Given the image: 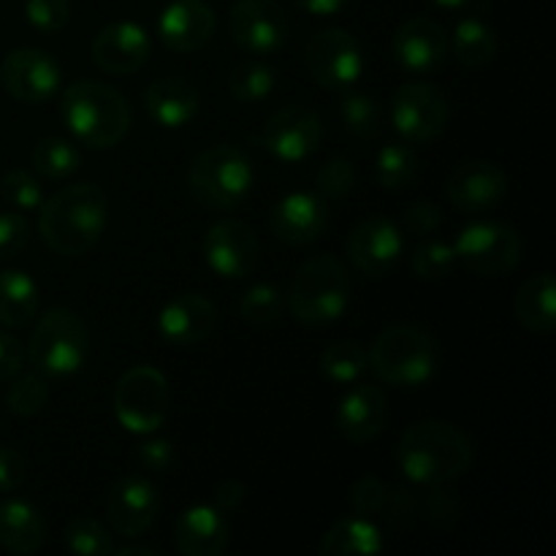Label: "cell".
<instances>
[{
  "mask_svg": "<svg viewBox=\"0 0 556 556\" xmlns=\"http://www.w3.org/2000/svg\"><path fill=\"white\" fill-rule=\"evenodd\" d=\"M396 465L416 486H443L472 465V443L448 421H418L402 434Z\"/></svg>",
  "mask_w": 556,
  "mask_h": 556,
  "instance_id": "cell-3",
  "label": "cell"
},
{
  "mask_svg": "<svg viewBox=\"0 0 556 556\" xmlns=\"http://www.w3.org/2000/svg\"><path fill=\"white\" fill-rule=\"evenodd\" d=\"M47 541V521L41 510L27 500L0 503V546L9 554H36Z\"/></svg>",
  "mask_w": 556,
  "mask_h": 556,
  "instance_id": "cell-27",
  "label": "cell"
},
{
  "mask_svg": "<svg viewBox=\"0 0 556 556\" xmlns=\"http://www.w3.org/2000/svg\"><path fill=\"white\" fill-rule=\"evenodd\" d=\"M228 541L231 527L215 505H193L174 525V543L182 556H220Z\"/></svg>",
  "mask_w": 556,
  "mask_h": 556,
  "instance_id": "cell-25",
  "label": "cell"
},
{
  "mask_svg": "<svg viewBox=\"0 0 556 556\" xmlns=\"http://www.w3.org/2000/svg\"><path fill=\"white\" fill-rule=\"evenodd\" d=\"M255 185V168L248 152L231 144L206 147L188 168V190L210 212L237 210Z\"/></svg>",
  "mask_w": 556,
  "mask_h": 556,
  "instance_id": "cell-5",
  "label": "cell"
},
{
  "mask_svg": "<svg viewBox=\"0 0 556 556\" xmlns=\"http://www.w3.org/2000/svg\"><path fill=\"white\" fill-rule=\"evenodd\" d=\"M244 497H248V489H244V483L228 478V481L217 483L215 497L212 500H215V508L220 510V514H233V510L244 503Z\"/></svg>",
  "mask_w": 556,
  "mask_h": 556,
  "instance_id": "cell-50",
  "label": "cell"
},
{
  "mask_svg": "<svg viewBox=\"0 0 556 556\" xmlns=\"http://www.w3.org/2000/svg\"><path fill=\"white\" fill-rule=\"evenodd\" d=\"M282 313H286V293L271 282H258L239 299V315L250 326H275Z\"/></svg>",
  "mask_w": 556,
  "mask_h": 556,
  "instance_id": "cell-37",
  "label": "cell"
},
{
  "mask_svg": "<svg viewBox=\"0 0 556 556\" xmlns=\"http://www.w3.org/2000/svg\"><path fill=\"white\" fill-rule=\"evenodd\" d=\"M386 416H389V405H386V394L378 386H353L345 396L340 400L334 413L337 429L351 443H369L378 438L386 427Z\"/></svg>",
  "mask_w": 556,
  "mask_h": 556,
  "instance_id": "cell-24",
  "label": "cell"
},
{
  "mask_svg": "<svg viewBox=\"0 0 556 556\" xmlns=\"http://www.w3.org/2000/svg\"><path fill=\"white\" fill-rule=\"evenodd\" d=\"M383 552V532L367 516H348L337 521L320 543L324 556H369Z\"/></svg>",
  "mask_w": 556,
  "mask_h": 556,
  "instance_id": "cell-30",
  "label": "cell"
},
{
  "mask_svg": "<svg viewBox=\"0 0 556 556\" xmlns=\"http://www.w3.org/2000/svg\"><path fill=\"white\" fill-rule=\"evenodd\" d=\"M90 353V329L85 318L71 307H52L36 320L27 358L33 369L47 378H68L79 372Z\"/></svg>",
  "mask_w": 556,
  "mask_h": 556,
  "instance_id": "cell-7",
  "label": "cell"
},
{
  "mask_svg": "<svg viewBox=\"0 0 556 556\" xmlns=\"http://www.w3.org/2000/svg\"><path fill=\"white\" fill-rule=\"evenodd\" d=\"M30 242V223L20 212H3L0 215V261H11L25 253Z\"/></svg>",
  "mask_w": 556,
  "mask_h": 556,
  "instance_id": "cell-45",
  "label": "cell"
},
{
  "mask_svg": "<svg viewBox=\"0 0 556 556\" xmlns=\"http://www.w3.org/2000/svg\"><path fill=\"white\" fill-rule=\"evenodd\" d=\"M451 52L467 68H483L497 54V33L481 20H462L451 38Z\"/></svg>",
  "mask_w": 556,
  "mask_h": 556,
  "instance_id": "cell-32",
  "label": "cell"
},
{
  "mask_svg": "<svg viewBox=\"0 0 556 556\" xmlns=\"http://www.w3.org/2000/svg\"><path fill=\"white\" fill-rule=\"evenodd\" d=\"M14 383L5 391V410L11 416L20 418H33L43 410L49 400V380L47 375L38 372V369H30V372H16Z\"/></svg>",
  "mask_w": 556,
  "mask_h": 556,
  "instance_id": "cell-35",
  "label": "cell"
},
{
  "mask_svg": "<svg viewBox=\"0 0 556 556\" xmlns=\"http://www.w3.org/2000/svg\"><path fill=\"white\" fill-rule=\"evenodd\" d=\"M277 85V71L266 63L264 58L242 60L237 68L228 76V90H231L233 101L253 106V103L266 101Z\"/></svg>",
  "mask_w": 556,
  "mask_h": 556,
  "instance_id": "cell-33",
  "label": "cell"
},
{
  "mask_svg": "<svg viewBox=\"0 0 556 556\" xmlns=\"http://www.w3.org/2000/svg\"><path fill=\"white\" fill-rule=\"evenodd\" d=\"M92 63L112 76L136 74L147 65L152 54L150 33L136 22H109L92 38Z\"/></svg>",
  "mask_w": 556,
  "mask_h": 556,
  "instance_id": "cell-17",
  "label": "cell"
},
{
  "mask_svg": "<svg viewBox=\"0 0 556 556\" xmlns=\"http://www.w3.org/2000/svg\"><path fill=\"white\" fill-rule=\"evenodd\" d=\"M391 52L400 68L410 74H432L448 60V36L443 25L429 16H410L396 27Z\"/></svg>",
  "mask_w": 556,
  "mask_h": 556,
  "instance_id": "cell-20",
  "label": "cell"
},
{
  "mask_svg": "<svg viewBox=\"0 0 556 556\" xmlns=\"http://www.w3.org/2000/svg\"><path fill=\"white\" fill-rule=\"evenodd\" d=\"M351 304V275L334 255L307 258L293 275L286 307L304 326H329Z\"/></svg>",
  "mask_w": 556,
  "mask_h": 556,
  "instance_id": "cell-4",
  "label": "cell"
},
{
  "mask_svg": "<svg viewBox=\"0 0 556 556\" xmlns=\"http://www.w3.org/2000/svg\"><path fill=\"white\" fill-rule=\"evenodd\" d=\"M25 16L36 30L60 33L71 20V0H25Z\"/></svg>",
  "mask_w": 556,
  "mask_h": 556,
  "instance_id": "cell-44",
  "label": "cell"
},
{
  "mask_svg": "<svg viewBox=\"0 0 556 556\" xmlns=\"http://www.w3.org/2000/svg\"><path fill=\"white\" fill-rule=\"evenodd\" d=\"M38 315V286L27 271H0V326L27 329Z\"/></svg>",
  "mask_w": 556,
  "mask_h": 556,
  "instance_id": "cell-29",
  "label": "cell"
},
{
  "mask_svg": "<svg viewBox=\"0 0 556 556\" xmlns=\"http://www.w3.org/2000/svg\"><path fill=\"white\" fill-rule=\"evenodd\" d=\"M448 96L432 81H405L391 98V123L407 144H427L448 128Z\"/></svg>",
  "mask_w": 556,
  "mask_h": 556,
  "instance_id": "cell-10",
  "label": "cell"
},
{
  "mask_svg": "<svg viewBox=\"0 0 556 556\" xmlns=\"http://www.w3.org/2000/svg\"><path fill=\"white\" fill-rule=\"evenodd\" d=\"M320 369H324L326 378L334 380V383H356V380L369 369L367 348H362L358 342L351 340L334 342V345H329L320 353Z\"/></svg>",
  "mask_w": 556,
  "mask_h": 556,
  "instance_id": "cell-36",
  "label": "cell"
},
{
  "mask_svg": "<svg viewBox=\"0 0 556 556\" xmlns=\"http://www.w3.org/2000/svg\"><path fill=\"white\" fill-rule=\"evenodd\" d=\"M389 497H391V489L386 486L380 478H362L358 483H353L351 489V505H353V514L356 516H383L386 508H389Z\"/></svg>",
  "mask_w": 556,
  "mask_h": 556,
  "instance_id": "cell-43",
  "label": "cell"
},
{
  "mask_svg": "<svg viewBox=\"0 0 556 556\" xmlns=\"http://www.w3.org/2000/svg\"><path fill=\"white\" fill-rule=\"evenodd\" d=\"M261 244L253 228L237 217L217 220L204 233V258L206 266L223 280H242L253 275L258 264Z\"/></svg>",
  "mask_w": 556,
  "mask_h": 556,
  "instance_id": "cell-15",
  "label": "cell"
},
{
  "mask_svg": "<svg viewBox=\"0 0 556 556\" xmlns=\"http://www.w3.org/2000/svg\"><path fill=\"white\" fill-rule=\"evenodd\" d=\"M168 380L155 367H130L114 386V416L134 434H152L168 418Z\"/></svg>",
  "mask_w": 556,
  "mask_h": 556,
  "instance_id": "cell-8",
  "label": "cell"
},
{
  "mask_svg": "<svg viewBox=\"0 0 556 556\" xmlns=\"http://www.w3.org/2000/svg\"><path fill=\"white\" fill-rule=\"evenodd\" d=\"M157 510H161V497L152 481L144 476L119 478L106 497L109 525L117 535L139 538L155 525Z\"/></svg>",
  "mask_w": 556,
  "mask_h": 556,
  "instance_id": "cell-19",
  "label": "cell"
},
{
  "mask_svg": "<svg viewBox=\"0 0 556 556\" xmlns=\"http://www.w3.org/2000/svg\"><path fill=\"white\" fill-rule=\"evenodd\" d=\"M516 318L535 334H548L556 326V282L548 271L530 277L516 293Z\"/></svg>",
  "mask_w": 556,
  "mask_h": 556,
  "instance_id": "cell-28",
  "label": "cell"
},
{
  "mask_svg": "<svg viewBox=\"0 0 556 556\" xmlns=\"http://www.w3.org/2000/svg\"><path fill=\"white\" fill-rule=\"evenodd\" d=\"M456 261L483 277H503L521 261V239L503 220H478L459 231L454 242Z\"/></svg>",
  "mask_w": 556,
  "mask_h": 556,
  "instance_id": "cell-9",
  "label": "cell"
},
{
  "mask_svg": "<svg viewBox=\"0 0 556 556\" xmlns=\"http://www.w3.org/2000/svg\"><path fill=\"white\" fill-rule=\"evenodd\" d=\"M405 233L389 217H367L348 237L351 264L367 277H386L402 258Z\"/></svg>",
  "mask_w": 556,
  "mask_h": 556,
  "instance_id": "cell-16",
  "label": "cell"
},
{
  "mask_svg": "<svg viewBox=\"0 0 556 556\" xmlns=\"http://www.w3.org/2000/svg\"><path fill=\"white\" fill-rule=\"evenodd\" d=\"M253 141L277 161L302 163L313 157L324 144V123L309 106L291 103L271 114L261 136H255Z\"/></svg>",
  "mask_w": 556,
  "mask_h": 556,
  "instance_id": "cell-13",
  "label": "cell"
},
{
  "mask_svg": "<svg viewBox=\"0 0 556 556\" xmlns=\"http://www.w3.org/2000/svg\"><path fill=\"white\" fill-rule=\"evenodd\" d=\"M60 114L74 141L87 150H112L128 136L134 109L117 87L98 79H79L60 96Z\"/></svg>",
  "mask_w": 556,
  "mask_h": 556,
  "instance_id": "cell-2",
  "label": "cell"
},
{
  "mask_svg": "<svg viewBox=\"0 0 556 556\" xmlns=\"http://www.w3.org/2000/svg\"><path fill=\"white\" fill-rule=\"evenodd\" d=\"M356 185V168L348 157H331L315 174V188L320 199H345Z\"/></svg>",
  "mask_w": 556,
  "mask_h": 556,
  "instance_id": "cell-42",
  "label": "cell"
},
{
  "mask_svg": "<svg viewBox=\"0 0 556 556\" xmlns=\"http://www.w3.org/2000/svg\"><path fill=\"white\" fill-rule=\"evenodd\" d=\"M375 177L386 190H402L418 177V155L407 141H389L380 147L375 161Z\"/></svg>",
  "mask_w": 556,
  "mask_h": 556,
  "instance_id": "cell-34",
  "label": "cell"
},
{
  "mask_svg": "<svg viewBox=\"0 0 556 556\" xmlns=\"http://www.w3.org/2000/svg\"><path fill=\"white\" fill-rule=\"evenodd\" d=\"M304 63H307L309 76L320 87L345 92L362 79L364 49L353 33L342 30V27H326L309 38Z\"/></svg>",
  "mask_w": 556,
  "mask_h": 556,
  "instance_id": "cell-11",
  "label": "cell"
},
{
  "mask_svg": "<svg viewBox=\"0 0 556 556\" xmlns=\"http://www.w3.org/2000/svg\"><path fill=\"white\" fill-rule=\"evenodd\" d=\"M25 364V348L14 334L0 331V380H11Z\"/></svg>",
  "mask_w": 556,
  "mask_h": 556,
  "instance_id": "cell-49",
  "label": "cell"
},
{
  "mask_svg": "<svg viewBox=\"0 0 556 556\" xmlns=\"http://www.w3.org/2000/svg\"><path fill=\"white\" fill-rule=\"evenodd\" d=\"M38 233L52 253L63 258L85 255L101 242L109 223V199L98 185H65L38 206Z\"/></svg>",
  "mask_w": 556,
  "mask_h": 556,
  "instance_id": "cell-1",
  "label": "cell"
},
{
  "mask_svg": "<svg viewBox=\"0 0 556 556\" xmlns=\"http://www.w3.org/2000/svg\"><path fill=\"white\" fill-rule=\"evenodd\" d=\"M304 14H313V16H334L337 11L345 9L351 0H293Z\"/></svg>",
  "mask_w": 556,
  "mask_h": 556,
  "instance_id": "cell-52",
  "label": "cell"
},
{
  "mask_svg": "<svg viewBox=\"0 0 556 556\" xmlns=\"http://www.w3.org/2000/svg\"><path fill=\"white\" fill-rule=\"evenodd\" d=\"M114 554L117 556H157L155 548H150V546H119V548H114Z\"/></svg>",
  "mask_w": 556,
  "mask_h": 556,
  "instance_id": "cell-53",
  "label": "cell"
},
{
  "mask_svg": "<svg viewBox=\"0 0 556 556\" xmlns=\"http://www.w3.org/2000/svg\"><path fill=\"white\" fill-rule=\"evenodd\" d=\"M424 510H427L429 519L438 521V525H451V521L456 519V514H459L456 500L445 492L427 494V500H424Z\"/></svg>",
  "mask_w": 556,
  "mask_h": 556,
  "instance_id": "cell-51",
  "label": "cell"
},
{
  "mask_svg": "<svg viewBox=\"0 0 556 556\" xmlns=\"http://www.w3.org/2000/svg\"><path fill=\"white\" fill-rule=\"evenodd\" d=\"M0 193L14 210H38L43 204V188L38 177L27 168H11L0 179Z\"/></svg>",
  "mask_w": 556,
  "mask_h": 556,
  "instance_id": "cell-41",
  "label": "cell"
},
{
  "mask_svg": "<svg viewBox=\"0 0 556 556\" xmlns=\"http://www.w3.org/2000/svg\"><path fill=\"white\" fill-rule=\"evenodd\" d=\"M217 309L201 293H177L163 304L157 315V331L168 345H199L215 331Z\"/></svg>",
  "mask_w": 556,
  "mask_h": 556,
  "instance_id": "cell-23",
  "label": "cell"
},
{
  "mask_svg": "<svg viewBox=\"0 0 556 556\" xmlns=\"http://www.w3.org/2000/svg\"><path fill=\"white\" fill-rule=\"evenodd\" d=\"M448 201L459 212L481 215L494 210L508 193V177L503 168L492 161H470L462 163L448 177Z\"/></svg>",
  "mask_w": 556,
  "mask_h": 556,
  "instance_id": "cell-22",
  "label": "cell"
},
{
  "mask_svg": "<svg viewBox=\"0 0 556 556\" xmlns=\"http://www.w3.org/2000/svg\"><path fill=\"white\" fill-rule=\"evenodd\" d=\"M215 11L204 0H174L161 11L157 38L166 49L177 54H190L204 49L215 36Z\"/></svg>",
  "mask_w": 556,
  "mask_h": 556,
  "instance_id": "cell-21",
  "label": "cell"
},
{
  "mask_svg": "<svg viewBox=\"0 0 556 556\" xmlns=\"http://www.w3.org/2000/svg\"><path fill=\"white\" fill-rule=\"evenodd\" d=\"M340 117L345 123V128L351 130L358 139H375L383 128V112H380V103L375 101L367 92H351L345 90L340 101Z\"/></svg>",
  "mask_w": 556,
  "mask_h": 556,
  "instance_id": "cell-38",
  "label": "cell"
},
{
  "mask_svg": "<svg viewBox=\"0 0 556 556\" xmlns=\"http://www.w3.org/2000/svg\"><path fill=\"white\" fill-rule=\"evenodd\" d=\"M0 85L14 101L38 106L52 101L63 85V68L47 49L20 47L11 49L0 63Z\"/></svg>",
  "mask_w": 556,
  "mask_h": 556,
  "instance_id": "cell-12",
  "label": "cell"
},
{
  "mask_svg": "<svg viewBox=\"0 0 556 556\" xmlns=\"http://www.w3.org/2000/svg\"><path fill=\"white\" fill-rule=\"evenodd\" d=\"M199 106V90L182 76H161L144 92V109L157 128H185L195 119Z\"/></svg>",
  "mask_w": 556,
  "mask_h": 556,
  "instance_id": "cell-26",
  "label": "cell"
},
{
  "mask_svg": "<svg viewBox=\"0 0 556 556\" xmlns=\"http://www.w3.org/2000/svg\"><path fill=\"white\" fill-rule=\"evenodd\" d=\"M63 538L68 552L79 556H112L114 548H117L112 532L98 519H90V516H79V519L68 521Z\"/></svg>",
  "mask_w": 556,
  "mask_h": 556,
  "instance_id": "cell-39",
  "label": "cell"
},
{
  "mask_svg": "<svg viewBox=\"0 0 556 556\" xmlns=\"http://www.w3.org/2000/svg\"><path fill=\"white\" fill-rule=\"evenodd\" d=\"M456 264L454 244H445L440 239H427L413 250L410 269L418 280H443L451 275Z\"/></svg>",
  "mask_w": 556,
  "mask_h": 556,
  "instance_id": "cell-40",
  "label": "cell"
},
{
  "mask_svg": "<svg viewBox=\"0 0 556 556\" xmlns=\"http://www.w3.org/2000/svg\"><path fill=\"white\" fill-rule=\"evenodd\" d=\"M440 220H443V212L434 201H413L402 215L400 228L405 237H429L438 231Z\"/></svg>",
  "mask_w": 556,
  "mask_h": 556,
  "instance_id": "cell-46",
  "label": "cell"
},
{
  "mask_svg": "<svg viewBox=\"0 0 556 556\" xmlns=\"http://www.w3.org/2000/svg\"><path fill=\"white\" fill-rule=\"evenodd\" d=\"M239 49L255 58L277 54L288 41V16L277 0H239L228 16Z\"/></svg>",
  "mask_w": 556,
  "mask_h": 556,
  "instance_id": "cell-14",
  "label": "cell"
},
{
  "mask_svg": "<svg viewBox=\"0 0 556 556\" xmlns=\"http://www.w3.org/2000/svg\"><path fill=\"white\" fill-rule=\"evenodd\" d=\"M271 233L280 239L282 244L291 248H307V244L318 242L329 228V206L326 199L318 193H288L271 206L269 215Z\"/></svg>",
  "mask_w": 556,
  "mask_h": 556,
  "instance_id": "cell-18",
  "label": "cell"
},
{
  "mask_svg": "<svg viewBox=\"0 0 556 556\" xmlns=\"http://www.w3.org/2000/svg\"><path fill=\"white\" fill-rule=\"evenodd\" d=\"M432 3L443 5V9H465V5H470L472 0H432Z\"/></svg>",
  "mask_w": 556,
  "mask_h": 556,
  "instance_id": "cell-54",
  "label": "cell"
},
{
  "mask_svg": "<svg viewBox=\"0 0 556 556\" xmlns=\"http://www.w3.org/2000/svg\"><path fill=\"white\" fill-rule=\"evenodd\" d=\"M375 378L394 389H418L434 378L438 351L432 337L410 324H396L375 337L367 351Z\"/></svg>",
  "mask_w": 556,
  "mask_h": 556,
  "instance_id": "cell-6",
  "label": "cell"
},
{
  "mask_svg": "<svg viewBox=\"0 0 556 556\" xmlns=\"http://www.w3.org/2000/svg\"><path fill=\"white\" fill-rule=\"evenodd\" d=\"M27 476V462L25 456L20 454L11 445H0V492L9 494L16 492V489L25 483Z\"/></svg>",
  "mask_w": 556,
  "mask_h": 556,
  "instance_id": "cell-47",
  "label": "cell"
},
{
  "mask_svg": "<svg viewBox=\"0 0 556 556\" xmlns=\"http://www.w3.org/2000/svg\"><path fill=\"white\" fill-rule=\"evenodd\" d=\"M30 166L43 179H68L81 168V150L63 136H43L33 144Z\"/></svg>",
  "mask_w": 556,
  "mask_h": 556,
  "instance_id": "cell-31",
  "label": "cell"
},
{
  "mask_svg": "<svg viewBox=\"0 0 556 556\" xmlns=\"http://www.w3.org/2000/svg\"><path fill=\"white\" fill-rule=\"evenodd\" d=\"M139 462L150 472H166L174 465V445L168 440H150L139 448Z\"/></svg>",
  "mask_w": 556,
  "mask_h": 556,
  "instance_id": "cell-48",
  "label": "cell"
}]
</instances>
